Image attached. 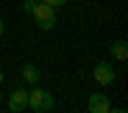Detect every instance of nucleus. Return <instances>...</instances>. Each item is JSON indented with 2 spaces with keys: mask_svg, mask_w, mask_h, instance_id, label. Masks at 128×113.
Listing matches in <instances>:
<instances>
[{
  "mask_svg": "<svg viewBox=\"0 0 128 113\" xmlns=\"http://www.w3.org/2000/svg\"><path fill=\"white\" fill-rule=\"evenodd\" d=\"M28 108H34L36 113H49L54 108V98L51 92H46L44 87H34L28 92Z\"/></svg>",
  "mask_w": 128,
  "mask_h": 113,
  "instance_id": "f257e3e1",
  "label": "nucleus"
},
{
  "mask_svg": "<svg viewBox=\"0 0 128 113\" xmlns=\"http://www.w3.org/2000/svg\"><path fill=\"white\" fill-rule=\"evenodd\" d=\"M31 16L36 18V26L41 31H51V28L56 26V10L51 8V5H46V3H36V8H34Z\"/></svg>",
  "mask_w": 128,
  "mask_h": 113,
  "instance_id": "f03ea898",
  "label": "nucleus"
},
{
  "mask_svg": "<svg viewBox=\"0 0 128 113\" xmlns=\"http://www.w3.org/2000/svg\"><path fill=\"white\" fill-rule=\"evenodd\" d=\"M92 77H95V82H98V85L108 87V85H113V80H115V69H113L110 62H98V64H95V69H92Z\"/></svg>",
  "mask_w": 128,
  "mask_h": 113,
  "instance_id": "7ed1b4c3",
  "label": "nucleus"
},
{
  "mask_svg": "<svg viewBox=\"0 0 128 113\" xmlns=\"http://www.w3.org/2000/svg\"><path fill=\"white\" fill-rule=\"evenodd\" d=\"M8 108L13 110V113H20V110H26V108H28V92H26L23 87L13 90V92L8 95Z\"/></svg>",
  "mask_w": 128,
  "mask_h": 113,
  "instance_id": "20e7f679",
  "label": "nucleus"
},
{
  "mask_svg": "<svg viewBox=\"0 0 128 113\" xmlns=\"http://www.w3.org/2000/svg\"><path fill=\"white\" fill-rule=\"evenodd\" d=\"M87 110L90 113H108L110 110V100L105 92H92L90 100H87Z\"/></svg>",
  "mask_w": 128,
  "mask_h": 113,
  "instance_id": "39448f33",
  "label": "nucleus"
},
{
  "mask_svg": "<svg viewBox=\"0 0 128 113\" xmlns=\"http://www.w3.org/2000/svg\"><path fill=\"white\" fill-rule=\"evenodd\" d=\"M110 54L118 59V62H126L128 59V44L120 39V41H113V46H110Z\"/></svg>",
  "mask_w": 128,
  "mask_h": 113,
  "instance_id": "423d86ee",
  "label": "nucleus"
},
{
  "mask_svg": "<svg viewBox=\"0 0 128 113\" xmlns=\"http://www.w3.org/2000/svg\"><path fill=\"white\" fill-rule=\"evenodd\" d=\"M23 80H26V82H31V85H36V82L41 80L38 67H36V64H26V67H23Z\"/></svg>",
  "mask_w": 128,
  "mask_h": 113,
  "instance_id": "0eeeda50",
  "label": "nucleus"
},
{
  "mask_svg": "<svg viewBox=\"0 0 128 113\" xmlns=\"http://www.w3.org/2000/svg\"><path fill=\"white\" fill-rule=\"evenodd\" d=\"M36 8V0H23V13H34Z\"/></svg>",
  "mask_w": 128,
  "mask_h": 113,
  "instance_id": "6e6552de",
  "label": "nucleus"
},
{
  "mask_svg": "<svg viewBox=\"0 0 128 113\" xmlns=\"http://www.w3.org/2000/svg\"><path fill=\"white\" fill-rule=\"evenodd\" d=\"M44 3H46V5H51V8L56 10V8H62V5H67V0H44Z\"/></svg>",
  "mask_w": 128,
  "mask_h": 113,
  "instance_id": "1a4fd4ad",
  "label": "nucleus"
},
{
  "mask_svg": "<svg viewBox=\"0 0 128 113\" xmlns=\"http://www.w3.org/2000/svg\"><path fill=\"white\" fill-rule=\"evenodd\" d=\"M108 113H126V110H123V108H113V105H110V110H108Z\"/></svg>",
  "mask_w": 128,
  "mask_h": 113,
  "instance_id": "9d476101",
  "label": "nucleus"
},
{
  "mask_svg": "<svg viewBox=\"0 0 128 113\" xmlns=\"http://www.w3.org/2000/svg\"><path fill=\"white\" fill-rule=\"evenodd\" d=\"M3 28H5V26H3V21H0V36H3Z\"/></svg>",
  "mask_w": 128,
  "mask_h": 113,
  "instance_id": "9b49d317",
  "label": "nucleus"
},
{
  "mask_svg": "<svg viewBox=\"0 0 128 113\" xmlns=\"http://www.w3.org/2000/svg\"><path fill=\"white\" fill-rule=\"evenodd\" d=\"M0 82H3V75H0Z\"/></svg>",
  "mask_w": 128,
  "mask_h": 113,
  "instance_id": "f8f14e48",
  "label": "nucleus"
}]
</instances>
